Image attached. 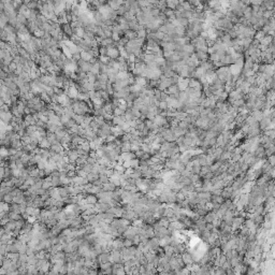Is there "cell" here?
Here are the masks:
<instances>
[{
  "mask_svg": "<svg viewBox=\"0 0 275 275\" xmlns=\"http://www.w3.org/2000/svg\"><path fill=\"white\" fill-rule=\"evenodd\" d=\"M108 57L110 59H118L120 57V51L117 45H113L108 47Z\"/></svg>",
  "mask_w": 275,
  "mask_h": 275,
  "instance_id": "cell-1",
  "label": "cell"
},
{
  "mask_svg": "<svg viewBox=\"0 0 275 275\" xmlns=\"http://www.w3.org/2000/svg\"><path fill=\"white\" fill-rule=\"evenodd\" d=\"M254 154H255V156H256V157L258 158V159L263 160L264 158L267 157V154H266V147H264L263 145H262L261 143H260V144L257 146L256 150H254Z\"/></svg>",
  "mask_w": 275,
  "mask_h": 275,
  "instance_id": "cell-2",
  "label": "cell"
},
{
  "mask_svg": "<svg viewBox=\"0 0 275 275\" xmlns=\"http://www.w3.org/2000/svg\"><path fill=\"white\" fill-rule=\"evenodd\" d=\"M91 65H92V64H91V61H85V60H83V59H80L79 61H77V66H79V70H81V71L86 72V73L91 72Z\"/></svg>",
  "mask_w": 275,
  "mask_h": 275,
  "instance_id": "cell-3",
  "label": "cell"
},
{
  "mask_svg": "<svg viewBox=\"0 0 275 275\" xmlns=\"http://www.w3.org/2000/svg\"><path fill=\"white\" fill-rule=\"evenodd\" d=\"M209 51L208 50H196V52H194V56H196V58L199 60V61H203V60H206L209 58Z\"/></svg>",
  "mask_w": 275,
  "mask_h": 275,
  "instance_id": "cell-4",
  "label": "cell"
},
{
  "mask_svg": "<svg viewBox=\"0 0 275 275\" xmlns=\"http://www.w3.org/2000/svg\"><path fill=\"white\" fill-rule=\"evenodd\" d=\"M147 245H148V247H150V250L155 252V250H156L157 248L160 246L159 238H158L157 237L150 238V240H148V242H147Z\"/></svg>",
  "mask_w": 275,
  "mask_h": 275,
  "instance_id": "cell-5",
  "label": "cell"
},
{
  "mask_svg": "<svg viewBox=\"0 0 275 275\" xmlns=\"http://www.w3.org/2000/svg\"><path fill=\"white\" fill-rule=\"evenodd\" d=\"M102 190L104 191H114L116 188H117V186H116L115 184H113L112 182H108V183H104L102 184Z\"/></svg>",
  "mask_w": 275,
  "mask_h": 275,
  "instance_id": "cell-6",
  "label": "cell"
},
{
  "mask_svg": "<svg viewBox=\"0 0 275 275\" xmlns=\"http://www.w3.org/2000/svg\"><path fill=\"white\" fill-rule=\"evenodd\" d=\"M159 243L161 247H165L168 245H171V237H165L162 238H159Z\"/></svg>",
  "mask_w": 275,
  "mask_h": 275,
  "instance_id": "cell-7",
  "label": "cell"
},
{
  "mask_svg": "<svg viewBox=\"0 0 275 275\" xmlns=\"http://www.w3.org/2000/svg\"><path fill=\"white\" fill-rule=\"evenodd\" d=\"M39 146L42 147V148H51L52 144H51L50 141H48L47 139L43 138L42 140H40V142H39Z\"/></svg>",
  "mask_w": 275,
  "mask_h": 275,
  "instance_id": "cell-8",
  "label": "cell"
},
{
  "mask_svg": "<svg viewBox=\"0 0 275 275\" xmlns=\"http://www.w3.org/2000/svg\"><path fill=\"white\" fill-rule=\"evenodd\" d=\"M263 135H268L270 139H272V140H275V129H268V130H264L263 131Z\"/></svg>",
  "mask_w": 275,
  "mask_h": 275,
  "instance_id": "cell-9",
  "label": "cell"
},
{
  "mask_svg": "<svg viewBox=\"0 0 275 275\" xmlns=\"http://www.w3.org/2000/svg\"><path fill=\"white\" fill-rule=\"evenodd\" d=\"M10 211V205L8 202L1 201V212H9Z\"/></svg>",
  "mask_w": 275,
  "mask_h": 275,
  "instance_id": "cell-10",
  "label": "cell"
},
{
  "mask_svg": "<svg viewBox=\"0 0 275 275\" xmlns=\"http://www.w3.org/2000/svg\"><path fill=\"white\" fill-rule=\"evenodd\" d=\"M268 161L271 164V165H275V154H272L270 156H268Z\"/></svg>",
  "mask_w": 275,
  "mask_h": 275,
  "instance_id": "cell-11",
  "label": "cell"
}]
</instances>
